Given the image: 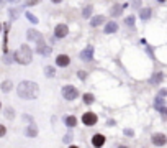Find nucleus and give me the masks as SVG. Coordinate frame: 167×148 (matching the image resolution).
Here are the masks:
<instances>
[{"instance_id":"obj_35","label":"nucleus","mask_w":167,"mask_h":148,"mask_svg":"<svg viewBox=\"0 0 167 148\" xmlns=\"http://www.w3.org/2000/svg\"><path fill=\"white\" fill-rule=\"evenodd\" d=\"M0 107H2V104H0Z\"/></svg>"},{"instance_id":"obj_9","label":"nucleus","mask_w":167,"mask_h":148,"mask_svg":"<svg viewBox=\"0 0 167 148\" xmlns=\"http://www.w3.org/2000/svg\"><path fill=\"white\" fill-rule=\"evenodd\" d=\"M80 58L84 59V61H92V58H93V46H87L85 50L80 53Z\"/></svg>"},{"instance_id":"obj_19","label":"nucleus","mask_w":167,"mask_h":148,"mask_svg":"<svg viewBox=\"0 0 167 148\" xmlns=\"http://www.w3.org/2000/svg\"><path fill=\"white\" fill-rule=\"evenodd\" d=\"M44 74H46L48 77H52V76L56 74L54 67H52V66H46V67H44Z\"/></svg>"},{"instance_id":"obj_18","label":"nucleus","mask_w":167,"mask_h":148,"mask_svg":"<svg viewBox=\"0 0 167 148\" xmlns=\"http://www.w3.org/2000/svg\"><path fill=\"white\" fill-rule=\"evenodd\" d=\"M121 12H123V5H115V7L112 9V15H113V17H118Z\"/></svg>"},{"instance_id":"obj_24","label":"nucleus","mask_w":167,"mask_h":148,"mask_svg":"<svg viewBox=\"0 0 167 148\" xmlns=\"http://www.w3.org/2000/svg\"><path fill=\"white\" fill-rule=\"evenodd\" d=\"M162 81V73H157L154 77H151V82L152 84H157V82H161Z\"/></svg>"},{"instance_id":"obj_20","label":"nucleus","mask_w":167,"mask_h":148,"mask_svg":"<svg viewBox=\"0 0 167 148\" xmlns=\"http://www.w3.org/2000/svg\"><path fill=\"white\" fill-rule=\"evenodd\" d=\"M2 91H3V92H8V91H12V81H3L2 82Z\"/></svg>"},{"instance_id":"obj_28","label":"nucleus","mask_w":167,"mask_h":148,"mask_svg":"<svg viewBox=\"0 0 167 148\" xmlns=\"http://www.w3.org/2000/svg\"><path fill=\"white\" fill-rule=\"evenodd\" d=\"M17 15H18V10H12V12H10V17H12V20H15V18H17Z\"/></svg>"},{"instance_id":"obj_8","label":"nucleus","mask_w":167,"mask_h":148,"mask_svg":"<svg viewBox=\"0 0 167 148\" xmlns=\"http://www.w3.org/2000/svg\"><path fill=\"white\" fill-rule=\"evenodd\" d=\"M36 53L43 54V56H49L51 54V48H48L44 45V41H39L38 45H36Z\"/></svg>"},{"instance_id":"obj_6","label":"nucleus","mask_w":167,"mask_h":148,"mask_svg":"<svg viewBox=\"0 0 167 148\" xmlns=\"http://www.w3.org/2000/svg\"><path fill=\"white\" fill-rule=\"evenodd\" d=\"M67 33H69V28H67V25H58L56 26V30H54V35L58 38H64V36H67Z\"/></svg>"},{"instance_id":"obj_22","label":"nucleus","mask_w":167,"mask_h":148,"mask_svg":"<svg viewBox=\"0 0 167 148\" xmlns=\"http://www.w3.org/2000/svg\"><path fill=\"white\" fill-rule=\"evenodd\" d=\"M25 17H26L28 20H30V22H31V23H38V18H36V17H35V15H33V13H31V12H26V13H25Z\"/></svg>"},{"instance_id":"obj_5","label":"nucleus","mask_w":167,"mask_h":148,"mask_svg":"<svg viewBox=\"0 0 167 148\" xmlns=\"http://www.w3.org/2000/svg\"><path fill=\"white\" fill-rule=\"evenodd\" d=\"M164 104H165V101H164V97H161V95H157V99L154 101V109L156 110H159L161 114H165L167 112V109L164 107Z\"/></svg>"},{"instance_id":"obj_4","label":"nucleus","mask_w":167,"mask_h":148,"mask_svg":"<svg viewBox=\"0 0 167 148\" xmlns=\"http://www.w3.org/2000/svg\"><path fill=\"white\" fill-rule=\"evenodd\" d=\"M82 122L85 123V125H95L97 123V115L93 114V112H87V114H84Z\"/></svg>"},{"instance_id":"obj_21","label":"nucleus","mask_w":167,"mask_h":148,"mask_svg":"<svg viewBox=\"0 0 167 148\" xmlns=\"http://www.w3.org/2000/svg\"><path fill=\"white\" fill-rule=\"evenodd\" d=\"M92 9H93V7H92V5H87V7H85V9H84V12H82V15H84V17H85V18H89V17H90V15H92Z\"/></svg>"},{"instance_id":"obj_34","label":"nucleus","mask_w":167,"mask_h":148,"mask_svg":"<svg viewBox=\"0 0 167 148\" xmlns=\"http://www.w3.org/2000/svg\"><path fill=\"white\" fill-rule=\"evenodd\" d=\"M71 148H77V146H71Z\"/></svg>"},{"instance_id":"obj_12","label":"nucleus","mask_w":167,"mask_h":148,"mask_svg":"<svg viewBox=\"0 0 167 148\" xmlns=\"http://www.w3.org/2000/svg\"><path fill=\"white\" fill-rule=\"evenodd\" d=\"M28 40L39 43V41H43V36H41V33H38V31H35V30H28Z\"/></svg>"},{"instance_id":"obj_32","label":"nucleus","mask_w":167,"mask_h":148,"mask_svg":"<svg viewBox=\"0 0 167 148\" xmlns=\"http://www.w3.org/2000/svg\"><path fill=\"white\" fill-rule=\"evenodd\" d=\"M125 135H129V137H131V135H133V130H128V129H126V130H125Z\"/></svg>"},{"instance_id":"obj_30","label":"nucleus","mask_w":167,"mask_h":148,"mask_svg":"<svg viewBox=\"0 0 167 148\" xmlns=\"http://www.w3.org/2000/svg\"><path fill=\"white\" fill-rule=\"evenodd\" d=\"M71 138H72V137H71V133H67V135H66V137H64V140H62V142H66V143H69V142H71Z\"/></svg>"},{"instance_id":"obj_31","label":"nucleus","mask_w":167,"mask_h":148,"mask_svg":"<svg viewBox=\"0 0 167 148\" xmlns=\"http://www.w3.org/2000/svg\"><path fill=\"white\" fill-rule=\"evenodd\" d=\"M85 76H87V74H85V71H79V77L82 79V81L85 79Z\"/></svg>"},{"instance_id":"obj_7","label":"nucleus","mask_w":167,"mask_h":148,"mask_svg":"<svg viewBox=\"0 0 167 148\" xmlns=\"http://www.w3.org/2000/svg\"><path fill=\"white\" fill-rule=\"evenodd\" d=\"M165 142H167V138H165V135H164V133H154V135H152V143H154V145H157V146H164V145H165Z\"/></svg>"},{"instance_id":"obj_16","label":"nucleus","mask_w":167,"mask_h":148,"mask_svg":"<svg viewBox=\"0 0 167 148\" xmlns=\"http://www.w3.org/2000/svg\"><path fill=\"white\" fill-rule=\"evenodd\" d=\"M66 125L71 127V129H72V127H75L77 125V119L74 117V115H69V117H66Z\"/></svg>"},{"instance_id":"obj_1","label":"nucleus","mask_w":167,"mask_h":148,"mask_svg":"<svg viewBox=\"0 0 167 148\" xmlns=\"http://www.w3.org/2000/svg\"><path fill=\"white\" fill-rule=\"evenodd\" d=\"M17 92H18V95H20L22 99H28V101H30V99L38 97L39 89H38V84H36V82L23 81V82H20V84H18Z\"/></svg>"},{"instance_id":"obj_29","label":"nucleus","mask_w":167,"mask_h":148,"mask_svg":"<svg viewBox=\"0 0 167 148\" xmlns=\"http://www.w3.org/2000/svg\"><path fill=\"white\" fill-rule=\"evenodd\" d=\"M5 132H7V129L3 125H0V137H3V135H5Z\"/></svg>"},{"instance_id":"obj_14","label":"nucleus","mask_w":167,"mask_h":148,"mask_svg":"<svg viewBox=\"0 0 167 148\" xmlns=\"http://www.w3.org/2000/svg\"><path fill=\"white\" fill-rule=\"evenodd\" d=\"M116 30H118V25L115 22H110V23H107V26H105V33H115Z\"/></svg>"},{"instance_id":"obj_26","label":"nucleus","mask_w":167,"mask_h":148,"mask_svg":"<svg viewBox=\"0 0 167 148\" xmlns=\"http://www.w3.org/2000/svg\"><path fill=\"white\" fill-rule=\"evenodd\" d=\"M125 23H126V25H129V26H133L134 25V17H128L125 20Z\"/></svg>"},{"instance_id":"obj_2","label":"nucleus","mask_w":167,"mask_h":148,"mask_svg":"<svg viewBox=\"0 0 167 148\" xmlns=\"http://www.w3.org/2000/svg\"><path fill=\"white\" fill-rule=\"evenodd\" d=\"M13 58L17 59V63H20V64H30L31 59H33V53H31V50H30L28 45H22L17 50V53H15Z\"/></svg>"},{"instance_id":"obj_11","label":"nucleus","mask_w":167,"mask_h":148,"mask_svg":"<svg viewBox=\"0 0 167 148\" xmlns=\"http://www.w3.org/2000/svg\"><path fill=\"white\" fill-rule=\"evenodd\" d=\"M103 143H105V137L103 135H93V138H92V145L95 146V148H100V146H103Z\"/></svg>"},{"instance_id":"obj_25","label":"nucleus","mask_w":167,"mask_h":148,"mask_svg":"<svg viewBox=\"0 0 167 148\" xmlns=\"http://www.w3.org/2000/svg\"><path fill=\"white\" fill-rule=\"evenodd\" d=\"M5 117L7 119H13V109H10V107L5 109Z\"/></svg>"},{"instance_id":"obj_13","label":"nucleus","mask_w":167,"mask_h":148,"mask_svg":"<svg viewBox=\"0 0 167 148\" xmlns=\"http://www.w3.org/2000/svg\"><path fill=\"white\" fill-rule=\"evenodd\" d=\"M25 135H26V137H36V135H38V129H36V125H30V127H26Z\"/></svg>"},{"instance_id":"obj_36","label":"nucleus","mask_w":167,"mask_h":148,"mask_svg":"<svg viewBox=\"0 0 167 148\" xmlns=\"http://www.w3.org/2000/svg\"><path fill=\"white\" fill-rule=\"evenodd\" d=\"M0 28H2V26H0Z\"/></svg>"},{"instance_id":"obj_33","label":"nucleus","mask_w":167,"mask_h":148,"mask_svg":"<svg viewBox=\"0 0 167 148\" xmlns=\"http://www.w3.org/2000/svg\"><path fill=\"white\" fill-rule=\"evenodd\" d=\"M118 148H128V146H118Z\"/></svg>"},{"instance_id":"obj_27","label":"nucleus","mask_w":167,"mask_h":148,"mask_svg":"<svg viewBox=\"0 0 167 148\" xmlns=\"http://www.w3.org/2000/svg\"><path fill=\"white\" fill-rule=\"evenodd\" d=\"M3 61H5L7 64H8V63H12V54H10V56H8V54H5V56H3Z\"/></svg>"},{"instance_id":"obj_15","label":"nucleus","mask_w":167,"mask_h":148,"mask_svg":"<svg viewBox=\"0 0 167 148\" xmlns=\"http://www.w3.org/2000/svg\"><path fill=\"white\" fill-rule=\"evenodd\" d=\"M103 22H105V17H102V15H97V17L92 18L90 25H92V26H99V25H102Z\"/></svg>"},{"instance_id":"obj_10","label":"nucleus","mask_w":167,"mask_h":148,"mask_svg":"<svg viewBox=\"0 0 167 148\" xmlns=\"http://www.w3.org/2000/svg\"><path fill=\"white\" fill-rule=\"evenodd\" d=\"M69 63H71V59H69V56H66V54H59L58 58H56V64L61 66V67L69 66Z\"/></svg>"},{"instance_id":"obj_17","label":"nucleus","mask_w":167,"mask_h":148,"mask_svg":"<svg viewBox=\"0 0 167 148\" xmlns=\"http://www.w3.org/2000/svg\"><path fill=\"white\" fill-rule=\"evenodd\" d=\"M139 15H141V18H142V20H149V18H151V9H149V7L142 9Z\"/></svg>"},{"instance_id":"obj_3","label":"nucleus","mask_w":167,"mask_h":148,"mask_svg":"<svg viewBox=\"0 0 167 148\" xmlns=\"http://www.w3.org/2000/svg\"><path fill=\"white\" fill-rule=\"evenodd\" d=\"M77 95H79V91H77L74 86H66V87H62V97L66 99V101H74Z\"/></svg>"},{"instance_id":"obj_23","label":"nucleus","mask_w":167,"mask_h":148,"mask_svg":"<svg viewBox=\"0 0 167 148\" xmlns=\"http://www.w3.org/2000/svg\"><path fill=\"white\" fill-rule=\"evenodd\" d=\"M93 101H95V97H93L92 94H84V102L85 104H92Z\"/></svg>"}]
</instances>
